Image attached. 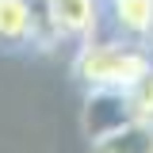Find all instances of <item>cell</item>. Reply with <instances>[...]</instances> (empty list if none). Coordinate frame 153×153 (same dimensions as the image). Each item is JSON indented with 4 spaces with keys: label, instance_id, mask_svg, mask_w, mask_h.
Masks as SVG:
<instances>
[{
    "label": "cell",
    "instance_id": "2",
    "mask_svg": "<svg viewBox=\"0 0 153 153\" xmlns=\"http://www.w3.org/2000/svg\"><path fill=\"white\" fill-rule=\"evenodd\" d=\"M42 12H46V31L54 46L65 42L76 50L103 31L100 0H42Z\"/></svg>",
    "mask_w": 153,
    "mask_h": 153
},
{
    "label": "cell",
    "instance_id": "5",
    "mask_svg": "<svg viewBox=\"0 0 153 153\" xmlns=\"http://www.w3.org/2000/svg\"><path fill=\"white\" fill-rule=\"evenodd\" d=\"M88 153H153V123L134 119L88 142Z\"/></svg>",
    "mask_w": 153,
    "mask_h": 153
},
{
    "label": "cell",
    "instance_id": "3",
    "mask_svg": "<svg viewBox=\"0 0 153 153\" xmlns=\"http://www.w3.org/2000/svg\"><path fill=\"white\" fill-rule=\"evenodd\" d=\"M42 0H0V50H50Z\"/></svg>",
    "mask_w": 153,
    "mask_h": 153
},
{
    "label": "cell",
    "instance_id": "1",
    "mask_svg": "<svg viewBox=\"0 0 153 153\" xmlns=\"http://www.w3.org/2000/svg\"><path fill=\"white\" fill-rule=\"evenodd\" d=\"M153 73V50L100 35L73 50V76L84 92H134Z\"/></svg>",
    "mask_w": 153,
    "mask_h": 153
},
{
    "label": "cell",
    "instance_id": "4",
    "mask_svg": "<svg viewBox=\"0 0 153 153\" xmlns=\"http://www.w3.org/2000/svg\"><path fill=\"white\" fill-rule=\"evenodd\" d=\"M103 35L153 50V0H100Z\"/></svg>",
    "mask_w": 153,
    "mask_h": 153
}]
</instances>
